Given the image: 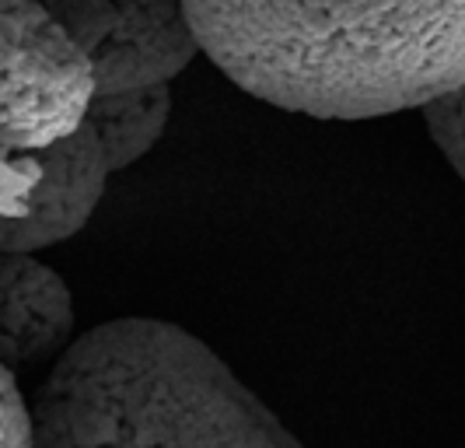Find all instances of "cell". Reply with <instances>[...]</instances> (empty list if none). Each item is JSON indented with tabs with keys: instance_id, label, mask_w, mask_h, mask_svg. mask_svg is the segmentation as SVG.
Returning a JSON list of instances; mask_svg holds the SVG:
<instances>
[{
	"instance_id": "cell-1",
	"label": "cell",
	"mask_w": 465,
	"mask_h": 448,
	"mask_svg": "<svg viewBox=\"0 0 465 448\" xmlns=\"http://www.w3.org/2000/svg\"><path fill=\"white\" fill-rule=\"evenodd\" d=\"M242 92L315 119H378L465 92V0H186Z\"/></svg>"
},
{
	"instance_id": "cell-3",
	"label": "cell",
	"mask_w": 465,
	"mask_h": 448,
	"mask_svg": "<svg viewBox=\"0 0 465 448\" xmlns=\"http://www.w3.org/2000/svg\"><path fill=\"white\" fill-rule=\"evenodd\" d=\"M94 71L39 0H0V165L43 154L88 119Z\"/></svg>"
},
{
	"instance_id": "cell-9",
	"label": "cell",
	"mask_w": 465,
	"mask_h": 448,
	"mask_svg": "<svg viewBox=\"0 0 465 448\" xmlns=\"http://www.w3.org/2000/svg\"><path fill=\"white\" fill-rule=\"evenodd\" d=\"M427 130L438 144L448 165L465 179V92L451 102H441L427 113Z\"/></svg>"
},
{
	"instance_id": "cell-4",
	"label": "cell",
	"mask_w": 465,
	"mask_h": 448,
	"mask_svg": "<svg viewBox=\"0 0 465 448\" xmlns=\"http://www.w3.org/2000/svg\"><path fill=\"white\" fill-rule=\"evenodd\" d=\"M92 60L94 95L172 85L200 56L186 0H39Z\"/></svg>"
},
{
	"instance_id": "cell-7",
	"label": "cell",
	"mask_w": 465,
	"mask_h": 448,
	"mask_svg": "<svg viewBox=\"0 0 465 448\" xmlns=\"http://www.w3.org/2000/svg\"><path fill=\"white\" fill-rule=\"evenodd\" d=\"M172 119V88H143L123 95H94L88 109V126L105 151L109 172L137 165L154 144L162 141Z\"/></svg>"
},
{
	"instance_id": "cell-6",
	"label": "cell",
	"mask_w": 465,
	"mask_h": 448,
	"mask_svg": "<svg viewBox=\"0 0 465 448\" xmlns=\"http://www.w3.org/2000/svg\"><path fill=\"white\" fill-rule=\"evenodd\" d=\"M74 294L35 256H0V364L18 375L56 364L74 347Z\"/></svg>"
},
{
	"instance_id": "cell-5",
	"label": "cell",
	"mask_w": 465,
	"mask_h": 448,
	"mask_svg": "<svg viewBox=\"0 0 465 448\" xmlns=\"http://www.w3.org/2000/svg\"><path fill=\"white\" fill-rule=\"evenodd\" d=\"M39 168L43 175L22 214L0 217V256H35L39 249L74 238L92 221L113 175L88 119L67 141L43 151Z\"/></svg>"
},
{
	"instance_id": "cell-2",
	"label": "cell",
	"mask_w": 465,
	"mask_h": 448,
	"mask_svg": "<svg viewBox=\"0 0 465 448\" xmlns=\"http://www.w3.org/2000/svg\"><path fill=\"white\" fill-rule=\"evenodd\" d=\"M32 421L35 448H304L200 336L162 319L81 333Z\"/></svg>"
},
{
	"instance_id": "cell-8",
	"label": "cell",
	"mask_w": 465,
	"mask_h": 448,
	"mask_svg": "<svg viewBox=\"0 0 465 448\" xmlns=\"http://www.w3.org/2000/svg\"><path fill=\"white\" fill-rule=\"evenodd\" d=\"M0 448H35L32 403H25L18 375L0 364Z\"/></svg>"
}]
</instances>
